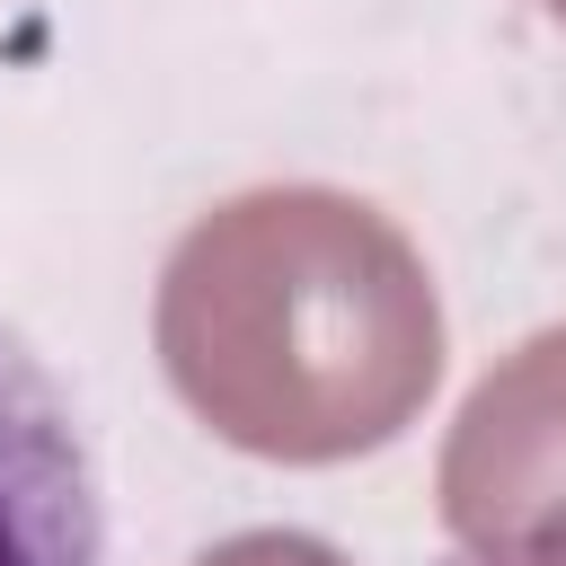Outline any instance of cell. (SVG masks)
<instances>
[{
  "label": "cell",
  "instance_id": "cell-1",
  "mask_svg": "<svg viewBox=\"0 0 566 566\" xmlns=\"http://www.w3.org/2000/svg\"><path fill=\"white\" fill-rule=\"evenodd\" d=\"M0 566H115L71 389L0 318Z\"/></svg>",
  "mask_w": 566,
  "mask_h": 566
},
{
  "label": "cell",
  "instance_id": "cell-3",
  "mask_svg": "<svg viewBox=\"0 0 566 566\" xmlns=\"http://www.w3.org/2000/svg\"><path fill=\"white\" fill-rule=\"evenodd\" d=\"M469 566H478V557H469Z\"/></svg>",
  "mask_w": 566,
  "mask_h": 566
},
{
  "label": "cell",
  "instance_id": "cell-2",
  "mask_svg": "<svg viewBox=\"0 0 566 566\" xmlns=\"http://www.w3.org/2000/svg\"><path fill=\"white\" fill-rule=\"evenodd\" d=\"M548 9H557V18H566V0H548Z\"/></svg>",
  "mask_w": 566,
  "mask_h": 566
}]
</instances>
